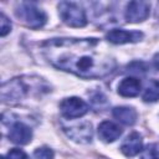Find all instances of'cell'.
Masks as SVG:
<instances>
[{
	"label": "cell",
	"mask_w": 159,
	"mask_h": 159,
	"mask_svg": "<svg viewBox=\"0 0 159 159\" xmlns=\"http://www.w3.org/2000/svg\"><path fill=\"white\" fill-rule=\"evenodd\" d=\"M41 50L53 67L86 80L106 77L117 66L98 39H51L42 42Z\"/></svg>",
	"instance_id": "1"
},
{
	"label": "cell",
	"mask_w": 159,
	"mask_h": 159,
	"mask_svg": "<svg viewBox=\"0 0 159 159\" xmlns=\"http://www.w3.org/2000/svg\"><path fill=\"white\" fill-rule=\"evenodd\" d=\"M41 78H29V77H16L1 86V99L2 102H19L31 93V88L41 89Z\"/></svg>",
	"instance_id": "2"
},
{
	"label": "cell",
	"mask_w": 159,
	"mask_h": 159,
	"mask_svg": "<svg viewBox=\"0 0 159 159\" xmlns=\"http://www.w3.org/2000/svg\"><path fill=\"white\" fill-rule=\"evenodd\" d=\"M17 19L30 29H41L47 20L46 14L34 2H20L15 10Z\"/></svg>",
	"instance_id": "3"
},
{
	"label": "cell",
	"mask_w": 159,
	"mask_h": 159,
	"mask_svg": "<svg viewBox=\"0 0 159 159\" xmlns=\"http://www.w3.org/2000/svg\"><path fill=\"white\" fill-rule=\"evenodd\" d=\"M58 14L62 21L71 27H83L87 25L84 10L76 2L61 1L58 4Z\"/></svg>",
	"instance_id": "4"
},
{
	"label": "cell",
	"mask_w": 159,
	"mask_h": 159,
	"mask_svg": "<svg viewBox=\"0 0 159 159\" xmlns=\"http://www.w3.org/2000/svg\"><path fill=\"white\" fill-rule=\"evenodd\" d=\"M61 114L67 119H76L83 117L88 112V104L78 97L65 98L60 104Z\"/></svg>",
	"instance_id": "5"
},
{
	"label": "cell",
	"mask_w": 159,
	"mask_h": 159,
	"mask_svg": "<svg viewBox=\"0 0 159 159\" xmlns=\"http://www.w3.org/2000/svg\"><path fill=\"white\" fill-rule=\"evenodd\" d=\"M63 132L67 134V137L70 139H72L76 143H81V144L91 143V140L93 138L92 124L87 120L76 123L70 127H63Z\"/></svg>",
	"instance_id": "6"
},
{
	"label": "cell",
	"mask_w": 159,
	"mask_h": 159,
	"mask_svg": "<svg viewBox=\"0 0 159 159\" xmlns=\"http://www.w3.org/2000/svg\"><path fill=\"white\" fill-rule=\"evenodd\" d=\"M150 5L147 1L135 0L127 5L125 19L128 22H142L149 16Z\"/></svg>",
	"instance_id": "7"
},
{
	"label": "cell",
	"mask_w": 159,
	"mask_h": 159,
	"mask_svg": "<svg viewBox=\"0 0 159 159\" xmlns=\"http://www.w3.org/2000/svg\"><path fill=\"white\" fill-rule=\"evenodd\" d=\"M106 39L116 45H122V43H128V42H138L143 39V32L140 31H128V30H111L107 35Z\"/></svg>",
	"instance_id": "8"
},
{
	"label": "cell",
	"mask_w": 159,
	"mask_h": 159,
	"mask_svg": "<svg viewBox=\"0 0 159 159\" xmlns=\"http://www.w3.org/2000/svg\"><path fill=\"white\" fill-rule=\"evenodd\" d=\"M9 139L20 145H25L31 142L32 139V130L29 125H26L22 122H15L10 127L9 132Z\"/></svg>",
	"instance_id": "9"
},
{
	"label": "cell",
	"mask_w": 159,
	"mask_h": 159,
	"mask_svg": "<svg viewBox=\"0 0 159 159\" xmlns=\"http://www.w3.org/2000/svg\"><path fill=\"white\" fill-rule=\"evenodd\" d=\"M142 145H143V140H142V135L137 132L130 133L124 142L120 145V152L125 155V157H134L137 155L139 152H142Z\"/></svg>",
	"instance_id": "10"
},
{
	"label": "cell",
	"mask_w": 159,
	"mask_h": 159,
	"mask_svg": "<svg viewBox=\"0 0 159 159\" xmlns=\"http://www.w3.org/2000/svg\"><path fill=\"white\" fill-rule=\"evenodd\" d=\"M122 134V128L109 120H104L98 125V135L99 139H102L106 143H111L114 142L116 139H118Z\"/></svg>",
	"instance_id": "11"
},
{
	"label": "cell",
	"mask_w": 159,
	"mask_h": 159,
	"mask_svg": "<svg viewBox=\"0 0 159 159\" xmlns=\"http://www.w3.org/2000/svg\"><path fill=\"white\" fill-rule=\"evenodd\" d=\"M142 83L137 77H125L118 84V93L123 97H135L139 94Z\"/></svg>",
	"instance_id": "12"
},
{
	"label": "cell",
	"mask_w": 159,
	"mask_h": 159,
	"mask_svg": "<svg viewBox=\"0 0 159 159\" xmlns=\"http://www.w3.org/2000/svg\"><path fill=\"white\" fill-rule=\"evenodd\" d=\"M112 114L118 122L125 125H132L137 120V112L132 107H116L112 111Z\"/></svg>",
	"instance_id": "13"
},
{
	"label": "cell",
	"mask_w": 159,
	"mask_h": 159,
	"mask_svg": "<svg viewBox=\"0 0 159 159\" xmlns=\"http://www.w3.org/2000/svg\"><path fill=\"white\" fill-rule=\"evenodd\" d=\"M159 99V81L153 80L147 86L144 93H143V101L144 102H157Z\"/></svg>",
	"instance_id": "14"
},
{
	"label": "cell",
	"mask_w": 159,
	"mask_h": 159,
	"mask_svg": "<svg viewBox=\"0 0 159 159\" xmlns=\"http://www.w3.org/2000/svg\"><path fill=\"white\" fill-rule=\"evenodd\" d=\"M139 159H159V145L157 143L145 145L140 152Z\"/></svg>",
	"instance_id": "15"
},
{
	"label": "cell",
	"mask_w": 159,
	"mask_h": 159,
	"mask_svg": "<svg viewBox=\"0 0 159 159\" xmlns=\"http://www.w3.org/2000/svg\"><path fill=\"white\" fill-rule=\"evenodd\" d=\"M53 157H55L53 152L47 147L37 148L34 152V158L35 159H53Z\"/></svg>",
	"instance_id": "16"
},
{
	"label": "cell",
	"mask_w": 159,
	"mask_h": 159,
	"mask_svg": "<svg viewBox=\"0 0 159 159\" xmlns=\"http://www.w3.org/2000/svg\"><path fill=\"white\" fill-rule=\"evenodd\" d=\"M10 30H11V22L5 16V14L1 12V15H0V35L5 36L10 32Z\"/></svg>",
	"instance_id": "17"
},
{
	"label": "cell",
	"mask_w": 159,
	"mask_h": 159,
	"mask_svg": "<svg viewBox=\"0 0 159 159\" xmlns=\"http://www.w3.org/2000/svg\"><path fill=\"white\" fill-rule=\"evenodd\" d=\"M7 159H29V157L24 150L12 148L7 152Z\"/></svg>",
	"instance_id": "18"
},
{
	"label": "cell",
	"mask_w": 159,
	"mask_h": 159,
	"mask_svg": "<svg viewBox=\"0 0 159 159\" xmlns=\"http://www.w3.org/2000/svg\"><path fill=\"white\" fill-rule=\"evenodd\" d=\"M154 65H155V67L159 70V52L154 56Z\"/></svg>",
	"instance_id": "19"
}]
</instances>
